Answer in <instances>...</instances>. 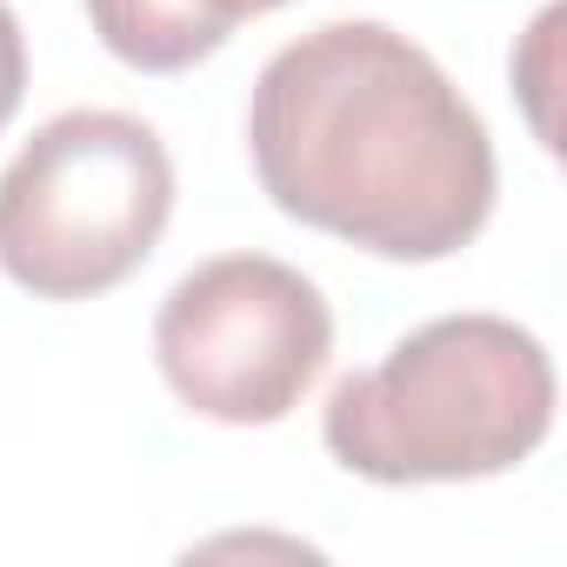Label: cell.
I'll return each instance as SVG.
<instances>
[{
    "instance_id": "5b68a950",
    "label": "cell",
    "mask_w": 567,
    "mask_h": 567,
    "mask_svg": "<svg viewBox=\"0 0 567 567\" xmlns=\"http://www.w3.org/2000/svg\"><path fill=\"white\" fill-rule=\"evenodd\" d=\"M21 94H28V41H21L14 8L0 0V127L21 114Z\"/></svg>"
},
{
    "instance_id": "7a4b0ae2",
    "label": "cell",
    "mask_w": 567,
    "mask_h": 567,
    "mask_svg": "<svg viewBox=\"0 0 567 567\" xmlns=\"http://www.w3.org/2000/svg\"><path fill=\"white\" fill-rule=\"evenodd\" d=\"M554 427V361L501 315H441L381 368L334 381L321 441L381 487L487 481L520 467Z\"/></svg>"
},
{
    "instance_id": "3957f363",
    "label": "cell",
    "mask_w": 567,
    "mask_h": 567,
    "mask_svg": "<svg viewBox=\"0 0 567 567\" xmlns=\"http://www.w3.org/2000/svg\"><path fill=\"white\" fill-rule=\"evenodd\" d=\"M174 214L161 134L114 107L54 114L0 174V267L34 301H94L154 254Z\"/></svg>"
},
{
    "instance_id": "277c9868",
    "label": "cell",
    "mask_w": 567,
    "mask_h": 567,
    "mask_svg": "<svg viewBox=\"0 0 567 567\" xmlns=\"http://www.w3.org/2000/svg\"><path fill=\"white\" fill-rule=\"evenodd\" d=\"M334 354V308L274 254H220L174 280L154 321V361L174 401L220 427L288 421Z\"/></svg>"
},
{
    "instance_id": "8992f818",
    "label": "cell",
    "mask_w": 567,
    "mask_h": 567,
    "mask_svg": "<svg viewBox=\"0 0 567 567\" xmlns=\"http://www.w3.org/2000/svg\"><path fill=\"white\" fill-rule=\"evenodd\" d=\"M274 8H288V0H187V14L207 28V41L220 48L240 21H254V14H274Z\"/></svg>"
},
{
    "instance_id": "6da1fadb",
    "label": "cell",
    "mask_w": 567,
    "mask_h": 567,
    "mask_svg": "<svg viewBox=\"0 0 567 567\" xmlns=\"http://www.w3.org/2000/svg\"><path fill=\"white\" fill-rule=\"evenodd\" d=\"M247 147L267 200L381 260H447L494 214V141L427 48L328 21L254 81Z\"/></svg>"
}]
</instances>
